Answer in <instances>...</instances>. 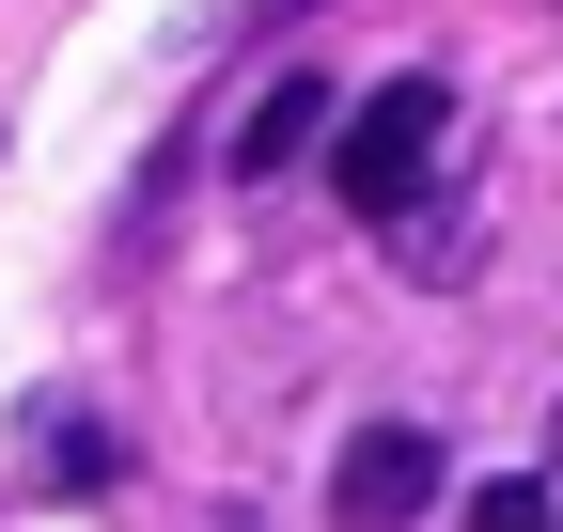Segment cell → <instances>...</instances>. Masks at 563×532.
Masks as SVG:
<instances>
[{"instance_id": "cell-1", "label": "cell", "mask_w": 563, "mask_h": 532, "mask_svg": "<svg viewBox=\"0 0 563 532\" xmlns=\"http://www.w3.org/2000/svg\"><path fill=\"white\" fill-rule=\"evenodd\" d=\"M439 142H454V95L439 79H376L361 110H344V142H329V188L361 220H407V188L439 173Z\"/></svg>"}, {"instance_id": "cell-2", "label": "cell", "mask_w": 563, "mask_h": 532, "mask_svg": "<svg viewBox=\"0 0 563 532\" xmlns=\"http://www.w3.org/2000/svg\"><path fill=\"white\" fill-rule=\"evenodd\" d=\"M407 517H439V439L422 423H361L344 470H329V532H407Z\"/></svg>"}, {"instance_id": "cell-3", "label": "cell", "mask_w": 563, "mask_h": 532, "mask_svg": "<svg viewBox=\"0 0 563 532\" xmlns=\"http://www.w3.org/2000/svg\"><path fill=\"white\" fill-rule=\"evenodd\" d=\"M313 125H329V95H313V79H266V95H251V142H235V173H282V157L313 142Z\"/></svg>"}, {"instance_id": "cell-4", "label": "cell", "mask_w": 563, "mask_h": 532, "mask_svg": "<svg viewBox=\"0 0 563 532\" xmlns=\"http://www.w3.org/2000/svg\"><path fill=\"white\" fill-rule=\"evenodd\" d=\"M470 532H563V501L517 470V486H485V501H470Z\"/></svg>"}, {"instance_id": "cell-5", "label": "cell", "mask_w": 563, "mask_h": 532, "mask_svg": "<svg viewBox=\"0 0 563 532\" xmlns=\"http://www.w3.org/2000/svg\"><path fill=\"white\" fill-rule=\"evenodd\" d=\"M32 439H47V470H63V486H79V470H110V439H95V423H79V408H47V423H32Z\"/></svg>"}]
</instances>
